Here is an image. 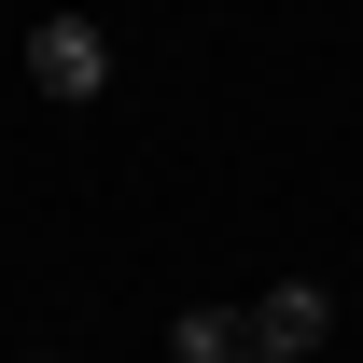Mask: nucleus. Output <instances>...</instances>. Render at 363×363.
<instances>
[{
    "instance_id": "f257e3e1",
    "label": "nucleus",
    "mask_w": 363,
    "mask_h": 363,
    "mask_svg": "<svg viewBox=\"0 0 363 363\" xmlns=\"http://www.w3.org/2000/svg\"><path fill=\"white\" fill-rule=\"evenodd\" d=\"M28 84L43 98H98L112 84V43H98L84 14H43V28H28Z\"/></svg>"
},
{
    "instance_id": "f03ea898",
    "label": "nucleus",
    "mask_w": 363,
    "mask_h": 363,
    "mask_svg": "<svg viewBox=\"0 0 363 363\" xmlns=\"http://www.w3.org/2000/svg\"><path fill=\"white\" fill-rule=\"evenodd\" d=\"M321 321H335V294H321V279H279V294H252V335H266V350H321Z\"/></svg>"
},
{
    "instance_id": "7ed1b4c3",
    "label": "nucleus",
    "mask_w": 363,
    "mask_h": 363,
    "mask_svg": "<svg viewBox=\"0 0 363 363\" xmlns=\"http://www.w3.org/2000/svg\"><path fill=\"white\" fill-rule=\"evenodd\" d=\"M182 363H252V308H196L182 321Z\"/></svg>"
},
{
    "instance_id": "20e7f679",
    "label": "nucleus",
    "mask_w": 363,
    "mask_h": 363,
    "mask_svg": "<svg viewBox=\"0 0 363 363\" xmlns=\"http://www.w3.org/2000/svg\"><path fill=\"white\" fill-rule=\"evenodd\" d=\"M252 363H308V350H266V335H252Z\"/></svg>"
}]
</instances>
